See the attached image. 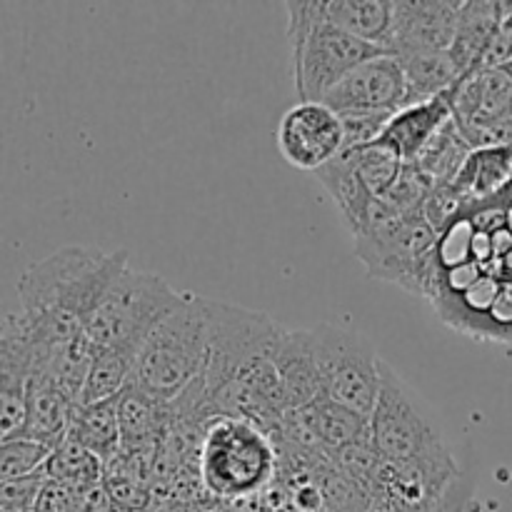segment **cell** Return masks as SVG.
<instances>
[{"instance_id":"obj_1","label":"cell","mask_w":512,"mask_h":512,"mask_svg":"<svg viewBox=\"0 0 512 512\" xmlns=\"http://www.w3.org/2000/svg\"><path fill=\"white\" fill-rule=\"evenodd\" d=\"M425 300L468 338L512 343V183L438 235Z\"/></svg>"},{"instance_id":"obj_2","label":"cell","mask_w":512,"mask_h":512,"mask_svg":"<svg viewBox=\"0 0 512 512\" xmlns=\"http://www.w3.org/2000/svg\"><path fill=\"white\" fill-rule=\"evenodd\" d=\"M210 358L203 375L215 415H235L263 428H278L288 415L275 348L283 325L258 310L208 300Z\"/></svg>"},{"instance_id":"obj_3","label":"cell","mask_w":512,"mask_h":512,"mask_svg":"<svg viewBox=\"0 0 512 512\" xmlns=\"http://www.w3.org/2000/svg\"><path fill=\"white\" fill-rule=\"evenodd\" d=\"M128 268V253L90 245H65L30 265L18 280V298L38 345L83 338L90 315L110 285Z\"/></svg>"},{"instance_id":"obj_4","label":"cell","mask_w":512,"mask_h":512,"mask_svg":"<svg viewBox=\"0 0 512 512\" xmlns=\"http://www.w3.org/2000/svg\"><path fill=\"white\" fill-rule=\"evenodd\" d=\"M370 448L393 468L423 473L445 488L463 475L435 410L388 363H383V383L370 415Z\"/></svg>"},{"instance_id":"obj_5","label":"cell","mask_w":512,"mask_h":512,"mask_svg":"<svg viewBox=\"0 0 512 512\" xmlns=\"http://www.w3.org/2000/svg\"><path fill=\"white\" fill-rule=\"evenodd\" d=\"M210 308L208 298L183 293L178 308L143 340L135 360L133 385L153 398L173 403L208 370Z\"/></svg>"},{"instance_id":"obj_6","label":"cell","mask_w":512,"mask_h":512,"mask_svg":"<svg viewBox=\"0 0 512 512\" xmlns=\"http://www.w3.org/2000/svg\"><path fill=\"white\" fill-rule=\"evenodd\" d=\"M285 10L293 53V83L303 103H323L325 95L355 68L390 53L338 28L325 13V0L285 3Z\"/></svg>"},{"instance_id":"obj_7","label":"cell","mask_w":512,"mask_h":512,"mask_svg":"<svg viewBox=\"0 0 512 512\" xmlns=\"http://www.w3.org/2000/svg\"><path fill=\"white\" fill-rule=\"evenodd\" d=\"M438 233L425 213L403 215L375 200L368 225L355 238V255L363 260L370 278L400 285L408 293L425 298L433 280Z\"/></svg>"},{"instance_id":"obj_8","label":"cell","mask_w":512,"mask_h":512,"mask_svg":"<svg viewBox=\"0 0 512 512\" xmlns=\"http://www.w3.org/2000/svg\"><path fill=\"white\" fill-rule=\"evenodd\" d=\"M275 473L273 438L255 423L218 415L205 428L198 453L200 483L215 498L238 500L258 493Z\"/></svg>"},{"instance_id":"obj_9","label":"cell","mask_w":512,"mask_h":512,"mask_svg":"<svg viewBox=\"0 0 512 512\" xmlns=\"http://www.w3.org/2000/svg\"><path fill=\"white\" fill-rule=\"evenodd\" d=\"M180 300L183 293L168 280L128 265L90 315L83 335L90 350H140L143 340L178 308Z\"/></svg>"},{"instance_id":"obj_10","label":"cell","mask_w":512,"mask_h":512,"mask_svg":"<svg viewBox=\"0 0 512 512\" xmlns=\"http://www.w3.org/2000/svg\"><path fill=\"white\" fill-rule=\"evenodd\" d=\"M310 335L325 398L373 415L385 363L375 345L358 330L333 323L310 328Z\"/></svg>"},{"instance_id":"obj_11","label":"cell","mask_w":512,"mask_h":512,"mask_svg":"<svg viewBox=\"0 0 512 512\" xmlns=\"http://www.w3.org/2000/svg\"><path fill=\"white\" fill-rule=\"evenodd\" d=\"M278 150L293 168L318 173L345 148L340 115L325 103H303L285 110L275 130Z\"/></svg>"},{"instance_id":"obj_12","label":"cell","mask_w":512,"mask_h":512,"mask_svg":"<svg viewBox=\"0 0 512 512\" xmlns=\"http://www.w3.org/2000/svg\"><path fill=\"white\" fill-rule=\"evenodd\" d=\"M33 360L35 340L28 318L23 310L8 313L0 325V443L23 438Z\"/></svg>"},{"instance_id":"obj_13","label":"cell","mask_w":512,"mask_h":512,"mask_svg":"<svg viewBox=\"0 0 512 512\" xmlns=\"http://www.w3.org/2000/svg\"><path fill=\"white\" fill-rule=\"evenodd\" d=\"M408 100V83L400 60L393 53L368 60L340 80L323 103L343 113H398Z\"/></svg>"},{"instance_id":"obj_14","label":"cell","mask_w":512,"mask_h":512,"mask_svg":"<svg viewBox=\"0 0 512 512\" xmlns=\"http://www.w3.org/2000/svg\"><path fill=\"white\" fill-rule=\"evenodd\" d=\"M465 3L450 0H400L395 3L390 53H430L450 50L458 33Z\"/></svg>"},{"instance_id":"obj_15","label":"cell","mask_w":512,"mask_h":512,"mask_svg":"<svg viewBox=\"0 0 512 512\" xmlns=\"http://www.w3.org/2000/svg\"><path fill=\"white\" fill-rule=\"evenodd\" d=\"M118 418H120V440L123 450L120 455L153 463L155 453L165 445L173 420V403L153 398L150 393L130 383L118 395Z\"/></svg>"},{"instance_id":"obj_16","label":"cell","mask_w":512,"mask_h":512,"mask_svg":"<svg viewBox=\"0 0 512 512\" xmlns=\"http://www.w3.org/2000/svg\"><path fill=\"white\" fill-rule=\"evenodd\" d=\"M453 120V103H450V93L440 95V98L425 100V103L405 105L398 113L390 118L388 128L383 130L380 140L375 143L385 145L393 150L403 163H413L425 145Z\"/></svg>"},{"instance_id":"obj_17","label":"cell","mask_w":512,"mask_h":512,"mask_svg":"<svg viewBox=\"0 0 512 512\" xmlns=\"http://www.w3.org/2000/svg\"><path fill=\"white\" fill-rule=\"evenodd\" d=\"M275 368L283 383L288 413L305 408L323 395L310 330L283 328L280 343L275 348Z\"/></svg>"},{"instance_id":"obj_18","label":"cell","mask_w":512,"mask_h":512,"mask_svg":"<svg viewBox=\"0 0 512 512\" xmlns=\"http://www.w3.org/2000/svg\"><path fill=\"white\" fill-rule=\"evenodd\" d=\"M78 403L60 385L45 375L33 373L25 398V430L23 438L38 440L48 448H58L70 433V423Z\"/></svg>"},{"instance_id":"obj_19","label":"cell","mask_w":512,"mask_h":512,"mask_svg":"<svg viewBox=\"0 0 512 512\" xmlns=\"http://www.w3.org/2000/svg\"><path fill=\"white\" fill-rule=\"evenodd\" d=\"M293 413L313 433L328 460L343 450L355 448V445L370 443V415L345 408V405L335 403L325 395H320L305 408L293 410Z\"/></svg>"},{"instance_id":"obj_20","label":"cell","mask_w":512,"mask_h":512,"mask_svg":"<svg viewBox=\"0 0 512 512\" xmlns=\"http://www.w3.org/2000/svg\"><path fill=\"white\" fill-rule=\"evenodd\" d=\"M315 178L320 180V185L328 190L333 203L338 205L340 215H343L345 225H348V230L353 233V238H358L365 230V225H368L375 198L370 195V190L365 188L363 180H360L353 158H350L348 153H340L338 158L330 160L325 168H320L318 173H315Z\"/></svg>"},{"instance_id":"obj_21","label":"cell","mask_w":512,"mask_h":512,"mask_svg":"<svg viewBox=\"0 0 512 512\" xmlns=\"http://www.w3.org/2000/svg\"><path fill=\"white\" fill-rule=\"evenodd\" d=\"M70 440L83 445L88 453L103 465L113 463L123 450L120 440V418H118V398L100 400V403H85L75 408L73 423H70Z\"/></svg>"},{"instance_id":"obj_22","label":"cell","mask_w":512,"mask_h":512,"mask_svg":"<svg viewBox=\"0 0 512 512\" xmlns=\"http://www.w3.org/2000/svg\"><path fill=\"white\" fill-rule=\"evenodd\" d=\"M403 65L405 83H408V100L405 105L425 103L450 93L463 78L458 60L450 50H430V53L395 55Z\"/></svg>"},{"instance_id":"obj_23","label":"cell","mask_w":512,"mask_h":512,"mask_svg":"<svg viewBox=\"0 0 512 512\" xmlns=\"http://www.w3.org/2000/svg\"><path fill=\"white\" fill-rule=\"evenodd\" d=\"M325 13L338 28L365 43L390 50L393 38V0H325Z\"/></svg>"},{"instance_id":"obj_24","label":"cell","mask_w":512,"mask_h":512,"mask_svg":"<svg viewBox=\"0 0 512 512\" xmlns=\"http://www.w3.org/2000/svg\"><path fill=\"white\" fill-rule=\"evenodd\" d=\"M500 33V3H465L460 15L455 43L450 48L453 58L458 60L460 70L480 68L485 53L493 45L495 35Z\"/></svg>"},{"instance_id":"obj_25","label":"cell","mask_w":512,"mask_h":512,"mask_svg":"<svg viewBox=\"0 0 512 512\" xmlns=\"http://www.w3.org/2000/svg\"><path fill=\"white\" fill-rule=\"evenodd\" d=\"M512 183V145L478 148L468 155L453 185L470 200L493 198Z\"/></svg>"},{"instance_id":"obj_26","label":"cell","mask_w":512,"mask_h":512,"mask_svg":"<svg viewBox=\"0 0 512 512\" xmlns=\"http://www.w3.org/2000/svg\"><path fill=\"white\" fill-rule=\"evenodd\" d=\"M135 360H138V350H93L80 405L118 398L133 383Z\"/></svg>"},{"instance_id":"obj_27","label":"cell","mask_w":512,"mask_h":512,"mask_svg":"<svg viewBox=\"0 0 512 512\" xmlns=\"http://www.w3.org/2000/svg\"><path fill=\"white\" fill-rule=\"evenodd\" d=\"M43 473L50 483L63 485V488L73 490V493H88V490L103 485L105 465L93 453H88L83 445L65 438L53 450Z\"/></svg>"},{"instance_id":"obj_28","label":"cell","mask_w":512,"mask_h":512,"mask_svg":"<svg viewBox=\"0 0 512 512\" xmlns=\"http://www.w3.org/2000/svg\"><path fill=\"white\" fill-rule=\"evenodd\" d=\"M470 153H473L470 143L463 138L455 120H450L410 165H415L420 173L428 175L435 185H443L453 183L458 178Z\"/></svg>"},{"instance_id":"obj_29","label":"cell","mask_w":512,"mask_h":512,"mask_svg":"<svg viewBox=\"0 0 512 512\" xmlns=\"http://www.w3.org/2000/svg\"><path fill=\"white\" fill-rule=\"evenodd\" d=\"M343 153H348L353 158L360 180H363L365 188L370 190V195L375 200L385 198L405 170L403 160L380 143H370L365 148L355 150H343Z\"/></svg>"},{"instance_id":"obj_30","label":"cell","mask_w":512,"mask_h":512,"mask_svg":"<svg viewBox=\"0 0 512 512\" xmlns=\"http://www.w3.org/2000/svg\"><path fill=\"white\" fill-rule=\"evenodd\" d=\"M53 448L30 438H15L0 443V480H23L43 473Z\"/></svg>"},{"instance_id":"obj_31","label":"cell","mask_w":512,"mask_h":512,"mask_svg":"<svg viewBox=\"0 0 512 512\" xmlns=\"http://www.w3.org/2000/svg\"><path fill=\"white\" fill-rule=\"evenodd\" d=\"M48 485L45 473L0 485V512H38L40 498Z\"/></svg>"},{"instance_id":"obj_32","label":"cell","mask_w":512,"mask_h":512,"mask_svg":"<svg viewBox=\"0 0 512 512\" xmlns=\"http://www.w3.org/2000/svg\"><path fill=\"white\" fill-rule=\"evenodd\" d=\"M393 115L395 113H343L340 115V123H343V135H345L343 150L365 148V145L380 140V135H383V130L388 128Z\"/></svg>"}]
</instances>
